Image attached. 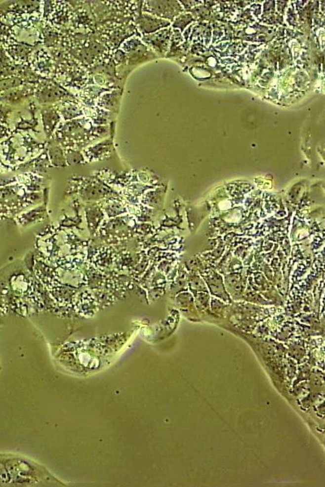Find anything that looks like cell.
Returning a JSON list of instances; mask_svg holds the SVG:
<instances>
[{
	"label": "cell",
	"mask_w": 325,
	"mask_h": 487,
	"mask_svg": "<svg viewBox=\"0 0 325 487\" xmlns=\"http://www.w3.org/2000/svg\"><path fill=\"white\" fill-rule=\"evenodd\" d=\"M111 146L112 143L110 141H104L103 143L88 149L87 151H85L88 162L103 160V159L108 157L111 154Z\"/></svg>",
	"instance_id": "obj_4"
},
{
	"label": "cell",
	"mask_w": 325,
	"mask_h": 487,
	"mask_svg": "<svg viewBox=\"0 0 325 487\" xmlns=\"http://www.w3.org/2000/svg\"><path fill=\"white\" fill-rule=\"evenodd\" d=\"M49 158L53 166H64V165H66L65 163L66 160H64L63 151L59 147H53L50 149Z\"/></svg>",
	"instance_id": "obj_5"
},
{
	"label": "cell",
	"mask_w": 325,
	"mask_h": 487,
	"mask_svg": "<svg viewBox=\"0 0 325 487\" xmlns=\"http://www.w3.org/2000/svg\"><path fill=\"white\" fill-rule=\"evenodd\" d=\"M76 194L85 205L99 203L106 198L117 195L113 189L103 185L95 178H75L69 185L66 194Z\"/></svg>",
	"instance_id": "obj_1"
},
{
	"label": "cell",
	"mask_w": 325,
	"mask_h": 487,
	"mask_svg": "<svg viewBox=\"0 0 325 487\" xmlns=\"http://www.w3.org/2000/svg\"><path fill=\"white\" fill-rule=\"evenodd\" d=\"M85 214L88 229L91 237H93L105 219V214L98 203L89 204L85 206Z\"/></svg>",
	"instance_id": "obj_3"
},
{
	"label": "cell",
	"mask_w": 325,
	"mask_h": 487,
	"mask_svg": "<svg viewBox=\"0 0 325 487\" xmlns=\"http://www.w3.org/2000/svg\"><path fill=\"white\" fill-rule=\"evenodd\" d=\"M46 216V203H41L38 206L31 208L30 210L21 212V214L16 215L14 219L16 223H18V225L22 228H27L43 222Z\"/></svg>",
	"instance_id": "obj_2"
}]
</instances>
